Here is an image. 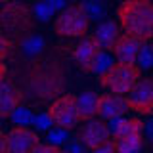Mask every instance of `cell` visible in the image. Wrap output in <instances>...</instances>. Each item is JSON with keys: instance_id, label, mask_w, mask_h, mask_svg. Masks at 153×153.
Listing matches in <instances>:
<instances>
[{"instance_id": "4", "label": "cell", "mask_w": 153, "mask_h": 153, "mask_svg": "<svg viewBox=\"0 0 153 153\" xmlns=\"http://www.w3.org/2000/svg\"><path fill=\"white\" fill-rule=\"evenodd\" d=\"M88 27H90V19L84 13L80 4H71V6L59 10V16L54 21V33L57 36H65V38L84 36L88 33Z\"/></svg>"}, {"instance_id": "8", "label": "cell", "mask_w": 153, "mask_h": 153, "mask_svg": "<svg viewBox=\"0 0 153 153\" xmlns=\"http://www.w3.org/2000/svg\"><path fill=\"white\" fill-rule=\"evenodd\" d=\"M102 52V46H100V42L96 40L94 35H88L80 42H76V46L73 48V59L76 67H79L82 73H92L94 69V63H96V57L98 54Z\"/></svg>"}, {"instance_id": "3", "label": "cell", "mask_w": 153, "mask_h": 153, "mask_svg": "<svg viewBox=\"0 0 153 153\" xmlns=\"http://www.w3.org/2000/svg\"><path fill=\"white\" fill-rule=\"evenodd\" d=\"M100 76V86L113 94H128L142 79V69L136 61H113Z\"/></svg>"}, {"instance_id": "18", "label": "cell", "mask_w": 153, "mask_h": 153, "mask_svg": "<svg viewBox=\"0 0 153 153\" xmlns=\"http://www.w3.org/2000/svg\"><path fill=\"white\" fill-rule=\"evenodd\" d=\"M79 4L82 6L84 13L92 21H103L107 17V10H109L107 0H80Z\"/></svg>"}, {"instance_id": "22", "label": "cell", "mask_w": 153, "mask_h": 153, "mask_svg": "<svg viewBox=\"0 0 153 153\" xmlns=\"http://www.w3.org/2000/svg\"><path fill=\"white\" fill-rule=\"evenodd\" d=\"M46 132H48V138H46L48 143H54V146H59V147L71 138L69 132H67L65 128H59V126H56V130H52V128H50V130H46Z\"/></svg>"}, {"instance_id": "17", "label": "cell", "mask_w": 153, "mask_h": 153, "mask_svg": "<svg viewBox=\"0 0 153 153\" xmlns=\"http://www.w3.org/2000/svg\"><path fill=\"white\" fill-rule=\"evenodd\" d=\"M19 42H21V52H23V56L29 57V59L40 56L42 52H44V46H46L44 38H42L40 35H36V33H33V31L29 33V35H25Z\"/></svg>"}, {"instance_id": "26", "label": "cell", "mask_w": 153, "mask_h": 153, "mask_svg": "<svg viewBox=\"0 0 153 153\" xmlns=\"http://www.w3.org/2000/svg\"><path fill=\"white\" fill-rule=\"evenodd\" d=\"M61 151L59 146H54V143H40L38 142L35 147H33V153H57Z\"/></svg>"}, {"instance_id": "21", "label": "cell", "mask_w": 153, "mask_h": 153, "mask_svg": "<svg viewBox=\"0 0 153 153\" xmlns=\"http://www.w3.org/2000/svg\"><path fill=\"white\" fill-rule=\"evenodd\" d=\"M33 16H35L38 21L46 23V21L52 19V16H54V8H52L46 0H40V2H36L35 8H33Z\"/></svg>"}, {"instance_id": "10", "label": "cell", "mask_w": 153, "mask_h": 153, "mask_svg": "<svg viewBox=\"0 0 153 153\" xmlns=\"http://www.w3.org/2000/svg\"><path fill=\"white\" fill-rule=\"evenodd\" d=\"M40 142L36 132L27 126H13L8 132V151L10 153H29Z\"/></svg>"}, {"instance_id": "7", "label": "cell", "mask_w": 153, "mask_h": 153, "mask_svg": "<svg viewBox=\"0 0 153 153\" xmlns=\"http://www.w3.org/2000/svg\"><path fill=\"white\" fill-rule=\"evenodd\" d=\"M128 94L130 96L124 98L128 109L149 117L151 111H153V82H151L149 76H142Z\"/></svg>"}, {"instance_id": "5", "label": "cell", "mask_w": 153, "mask_h": 153, "mask_svg": "<svg viewBox=\"0 0 153 153\" xmlns=\"http://www.w3.org/2000/svg\"><path fill=\"white\" fill-rule=\"evenodd\" d=\"M0 27L8 35L16 36V40H21L25 35L33 31V13L25 4L8 2L6 8L0 12Z\"/></svg>"}, {"instance_id": "23", "label": "cell", "mask_w": 153, "mask_h": 153, "mask_svg": "<svg viewBox=\"0 0 153 153\" xmlns=\"http://www.w3.org/2000/svg\"><path fill=\"white\" fill-rule=\"evenodd\" d=\"M113 56L111 54H107V52H100L98 54V57H96V63H94V69H92V73H96V75H102L105 69H107L109 65L113 63Z\"/></svg>"}, {"instance_id": "9", "label": "cell", "mask_w": 153, "mask_h": 153, "mask_svg": "<svg viewBox=\"0 0 153 153\" xmlns=\"http://www.w3.org/2000/svg\"><path fill=\"white\" fill-rule=\"evenodd\" d=\"M79 140L82 142V146L86 149H96V147H100L102 143L109 142L111 140V132H109L107 124L103 121H100V119H88L86 124L82 126V130L79 134Z\"/></svg>"}, {"instance_id": "13", "label": "cell", "mask_w": 153, "mask_h": 153, "mask_svg": "<svg viewBox=\"0 0 153 153\" xmlns=\"http://www.w3.org/2000/svg\"><path fill=\"white\" fill-rule=\"evenodd\" d=\"M140 46H142L140 38L123 33V35L117 36L111 52L115 54V57H117L119 61H136V56H138V52H140Z\"/></svg>"}, {"instance_id": "31", "label": "cell", "mask_w": 153, "mask_h": 153, "mask_svg": "<svg viewBox=\"0 0 153 153\" xmlns=\"http://www.w3.org/2000/svg\"><path fill=\"white\" fill-rule=\"evenodd\" d=\"M0 121H2V119H0Z\"/></svg>"}, {"instance_id": "24", "label": "cell", "mask_w": 153, "mask_h": 153, "mask_svg": "<svg viewBox=\"0 0 153 153\" xmlns=\"http://www.w3.org/2000/svg\"><path fill=\"white\" fill-rule=\"evenodd\" d=\"M33 126L36 128V130H40V132H46V130H50L54 124H52V119H50V115L48 113H40V115H35L33 117Z\"/></svg>"}, {"instance_id": "16", "label": "cell", "mask_w": 153, "mask_h": 153, "mask_svg": "<svg viewBox=\"0 0 153 153\" xmlns=\"http://www.w3.org/2000/svg\"><path fill=\"white\" fill-rule=\"evenodd\" d=\"M96 103H98V94L92 90H86L76 98V115L79 121H88L96 117Z\"/></svg>"}, {"instance_id": "27", "label": "cell", "mask_w": 153, "mask_h": 153, "mask_svg": "<svg viewBox=\"0 0 153 153\" xmlns=\"http://www.w3.org/2000/svg\"><path fill=\"white\" fill-rule=\"evenodd\" d=\"M46 2L54 8V12H59V10H63L67 6V0H46Z\"/></svg>"}, {"instance_id": "2", "label": "cell", "mask_w": 153, "mask_h": 153, "mask_svg": "<svg viewBox=\"0 0 153 153\" xmlns=\"http://www.w3.org/2000/svg\"><path fill=\"white\" fill-rule=\"evenodd\" d=\"M117 19L126 35L151 40L153 35V6L149 0H123L117 8Z\"/></svg>"}, {"instance_id": "25", "label": "cell", "mask_w": 153, "mask_h": 153, "mask_svg": "<svg viewBox=\"0 0 153 153\" xmlns=\"http://www.w3.org/2000/svg\"><path fill=\"white\" fill-rule=\"evenodd\" d=\"M12 52V40L0 33V61H4Z\"/></svg>"}, {"instance_id": "14", "label": "cell", "mask_w": 153, "mask_h": 153, "mask_svg": "<svg viewBox=\"0 0 153 153\" xmlns=\"http://www.w3.org/2000/svg\"><path fill=\"white\" fill-rule=\"evenodd\" d=\"M119 35H121V27L115 21H111V19H103V21H100L94 36H96V40L100 42L102 50H111Z\"/></svg>"}, {"instance_id": "6", "label": "cell", "mask_w": 153, "mask_h": 153, "mask_svg": "<svg viewBox=\"0 0 153 153\" xmlns=\"http://www.w3.org/2000/svg\"><path fill=\"white\" fill-rule=\"evenodd\" d=\"M48 115L52 119V124L65 130H71L79 124V115H76V96L73 94H59L54 98L52 105L48 107Z\"/></svg>"}, {"instance_id": "29", "label": "cell", "mask_w": 153, "mask_h": 153, "mask_svg": "<svg viewBox=\"0 0 153 153\" xmlns=\"http://www.w3.org/2000/svg\"><path fill=\"white\" fill-rule=\"evenodd\" d=\"M6 75H8V69H6V65H4L2 61H0V80H2Z\"/></svg>"}, {"instance_id": "30", "label": "cell", "mask_w": 153, "mask_h": 153, "mask_svg": "<svg viewBox=\"0 0 153 153\" xmlns=\"http://www.w3.org/2000/svg\"><path fill=\"white\" fill-rule=\"evenodd\" d=\"M8 2H12V0H0V4H8Z\"/></svg>"}, {"instance_id": "28", "label": "cell", "mask_w": 153, "mask_h": 153, "mask_svg": "<svg viewBox=\"0 0 153 153\" xmlns=\"http://www.w3.org/2000/svg\"><path fill=\"white\" fill-rule=\"evenodd\" d=\"M6 151H8V134L0 130V153H6Z\"/></svg>"}, {"instance_id": "15", "label": "cell", "mask_w": 153, "mask_h": 153, "mask_svg": "<svg viewBox=\"0 0 153 153\" xmlns=\"http://www.w3.org/2000/svg\"><path fill=\"white\" fill-rule=\"evenodd\" d=\"M111 142L119 153H138L143 147V134H115Z\"/></svg>"}, {"instance_id": "20", "label": "cell", "mask_w": 153, "mask_h": 153, "mask_svg": "<svg viewBox=\"0 0 153 153\" xmlns=\"http://www.w3.org/2000/svg\"><path fill=\"white\" fill-rule=\"evenodd\" d=\"M136 61H138V67L140 69H149L153 65V54H151V46H149V40L147 42H142L140 46V52H138L136 56Z\"/></svg>"}, {"instance_id": "11", "label": "cell", "mask_w": 153, "mask_h": 153, "mask_svg": "<svg viewBox=\"0 0 153 153\" xmlns=\"http://www.w3.org/2000/svg\"><path fill=\"white\" fill-rule=\"evenodd\" d=\"M128 111V105L124 96L121 94H102L98 96V103H96V115L102 119H113V117H123Z\"/></svg>"}, {"instance_id": "12", "label": "cell", "mask_w": 153, "mask_h": 153, "mask_svg": "<svg viewBox=\"0 0 153 153\" xmlns=\"http://www.w3.org/2000/svg\"><path fill=\"white\" fill-rule=\"evenodd\" d=\"M23 98H25L23 90L19 86H16L13 82H10L6 76H4L0 80V119H8L10 113L17 105L23 103Z\"/></svg>"}, {"instance_id": "19", "label": "cell", "mask_w": 153, "mask_h": 153, "mask_svg": "<svg viewBox=\"0 0 153 153\" xmlns=\"http://www.w3.org/2000/svg\"><path fill=\"white\" fill-rule=\"evenodd\" d=\"M33 117H35V113L29 107H23V105H17V107L10 113V119H12V123L16 124V126H29V124L33 123Z\"/></svg>"}, {"instance_id": "1", "label": "cell", "mask_w": 153, "mask_h": 153, "mask_svg": "<svg viewBox=\"0 0 153 153\" xmlns=\"http://www.w3.org/2000/svg\"><path fill=\"white\" fill-rule=\"evenodd\" d=\"M25 90L38 102H50L65 90V67L56 57H33L25 75Z\"/></svg>"}]
</instances>
